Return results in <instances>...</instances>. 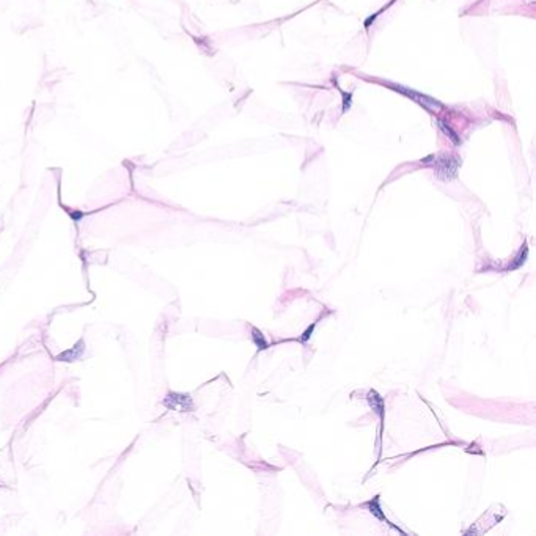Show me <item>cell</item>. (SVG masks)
<instances>
[{"label": "cell", "mask_w": 536, "mask_h": 536, "mask_svg": "<svg viewBox=\"0 0 536 536\" xmlns=\"http://www.w3.org/2000/svg\"><path fill=\"white\" fill-rule=\"evenodd\" d=\"M436 171L437 175L441 176V180H451L453 176L456 175L458 171V167H459V161L456 159V157H451V156H441L436 159Z\"/></svg>", "instance_id": "obj_1"}, {"label": "cell", "mask_w": 536, "mask_h": 536, "mask_svg": "<svg viewBox=\"0 0 536 536\" xmlns=\"http://www.w3.org/2000/svg\"><path fill=\"white\" fill-rule=\"evenodd\" d=\"M164 406L171 409V410H180V412H190L194 409V403H192L189 395L183 393H168L164 400Z\"/></svg>", "instance_id": "obj_2"}, {"label": "cell", "mask_w": 536, "mask_h": 536, "mask_svg": "<svg viewBox=\"0 0 536 536\" xmlns=\"http://www.w3.org/2000/svg\"><path fill=\"white\" fill-rule=\"evenodd\" d=\"M84 341H79L77 345H75L73 349H70V351H65L63 354L58 355V360H66V362H73V360H77L79 357L82 355V352H84Z\"/></svg>", "instance_id": "obj_3"}, {"label": "cell", "mask_w": 536, "mask_h": 536, "mask_svg": "<svg viewBox=\"0 0 536 536\" xmlns=\"http://www.w3.org/2000/svg\"><path fill=\"white\" fill-rule=\"evenodd\" d=\"M368 506H370V511L371 514H374L376 518H379L382 520H386V516L382 514V510H381V505H379V497H374L373 500L368 501Z\"/></svg>", "instance_id": "obj_4"}, {"label": "cell", "mask_w": 536, "mask_h": 536, "mask_svg": "<svg viewBox=\"0 0 536 536\" xmlns=\"http://www.w3.org/2000/svg\"><path fill=\"white\" fill-rule=\"evenodd\" d=\"M252 338H253V341H255V345H257L258 349H266L267 348V341L264 338V335L255 327L252 329Z\"/></svg>", "instance_id": "obj_5"}, {"label": "cell", "mask_w": 536, "mask_h": 536, "mask_svg": "<svg viewBox=\"0 0 536 536\" xmlns=\"http://www.w3.org/2000/svg\"><path fill=\"white\" fill-rule=\"evenodd\" d=\"M313 327H314V324L310 327V329H308V331L304 333V336H302V341H307L308 340V336H312V332H313Z\"/></svg>", "instance_id": "obj_6"}]
</instances>
